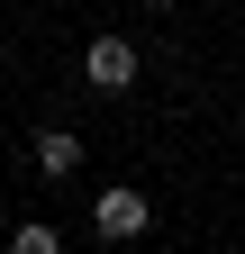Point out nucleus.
Wrapping results in <instances>:
<instances>
[{"mask_svg":"<svg viewBox=\"0 0 245 254\" xmlns=\"http://www.w3.org/2000/svg\"><path fill=\"white\" fill-rule=\"evenodd\" d=\"M9 245H18V254H55V245H64V227H46V218H18V227H9Z\"/></svg>","mask_w":245,"mask_h":254,"instance_id":"nucleus-4","label":"nucleus"},{"mask_svg":"<svg viewBox=\"0 0 245 254\" xmlns=\"http://www.w3.org/2000/svg\"><path fill=\"white\" fill-rule=\"evenodd\" d=\"M145 9H182V0H145Z\"/></svg>","mask_w":245,"mask_h":254,"instance_id":"nucleus-5","label":"nucleus"},{"mask_svg":"<svg viewBox=\"0 0 245 254\" xmlns=\"http://www.w3.org/2000/svg\"><path fill=\"white\" fill-rule=\"evenodd\" d=\"M145 227H155V200H145L136 182H118V190L91 200V236H100V245H127V236H145Z\"/></svg>","mask_w":245,"mask_h":254,"instance_id":"nucleus-1","label":"nucleus"},{"mask_svg":"<svg viewBox=\"0 0 245 254\" xmlns=\"http://www.w3.org/2000/svg\"><path fill=\"white\" fill-rule=\"evenodd\" d=\"M27 164H37L46 182H73L82 173V136L73 127H37V136H27Z\"/></svg>","mask_w":245,"mask_h":254,"instance_id":"nucleus-3","label":"nucleus"},{"mask_svg":"<svg viewBox=\"0 0 245 254\" xmlns=\"http://www.w3.org/2000/svg\"><path fill=\"white\" fill-rule=\"evenodd\" d=\"M136 73H145V46L136 37H91L82 46V82L91 91H136Z\"/></svg>","mask_w":245,"mask_h":254,"instance_id":"nucleus-2","label":"nucleus"}]
</instances>
